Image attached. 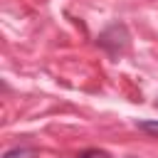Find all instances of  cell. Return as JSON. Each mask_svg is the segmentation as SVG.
I'll list each match as a JSON object with an SVG mask.
<instances>
[{
    "instance_id": "2",
    "label": "cell",
    "mask_w": 158,
    "mask_h": 158,
    "mask_svg": "<svg viewBox=\"0 0 158 158\" xmlns=\"http://www.w3.org/2000/svg\"><path fill=\"white\" fill-rule=\"evenodd\" d=\"M136 128L148 136H158V121H136Z\"/></svg>"
},
{
    "instance_id": "4",
    "label": "cell",
    "mask_w": 158,
    "mask_h": 158,
    "mask_svg": "<svg viewBox=\"0 0 158 158\" xmlns=\"http://www.w3.org/2000/svg\"><path fill=\"white\" fill-rule=\"evenodd\" d=\"M25 156H30V148H12V151H7L2 158H25Z\"/></svg>"
},
{
    "instance_id": "3",
    "label": "cell",
    "mask_w": 158,
    "mask_h": 158,
    "mask_svg": "<svg viewBox=\"0 0 158 158\" xmlns=\"http://www.w3.org/2000/svg\"><path fill=\"white\" fill-rule=\"evenodd\" d=\"M77 158H109L104 151H99V148H89V151H81Z\"/></svg>"
},
{
    "instance_id": "5",
    "label": "cell",
    "mask_w": 158,
    "mask_h": 158,
    "mask_svg": "<svg viewBox=\"0 0 158 158\" xmlns=\"http://www.w3.org/2000/svg\"><path fill=\"white\" fill-rule=\"evenodd\" d=\"M126 158H136V156H126Z\"/></svg>"
},
{
    "instance_id": "1",
    "label": "cell",
    "mask_w": 158,
    "mask_h": 158,
    "mask_svg": "<svg viewBox=\"0 0 158 158\" xmlns=\"http://www.w3.org/2000/svg\"><path fill=\"white\" fill-rule=\"evenodd\" d=\"M128 42H131V35H128V27L123 22H111L106 30L99 32L96 37V44L109 54V57H121L126 49H128Z\"/></svg>"
}]
</instances>
